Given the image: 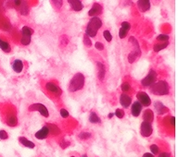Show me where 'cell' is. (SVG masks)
I'll return each mask as SVG.
<instances>
[{
	"label": "cell",
	"instance_id": "obj_7",
	"mask_svg": "<svg viewBox=\"0 0 178 157\" xmlns=\"http://www.w3.org/2000/svg\"><path fill=\"white\" fill-rule=\"evenodd\" d=\"M33 33V30L29 27V26H23L22 29L20 30V34H21V39H20V43L22 45H29L32 40V35Z\"/></svg>",
	"mask_w": 178,
	"mask_h": 157
},
{
	"label": "cell",
	"instance_id": "obj_22",
	"mask_svg": "<svg viewBox=\"0 0 178 157\" xmlns=\"http://www.w3.org/2000/svg\"><path fill=\"white\" fill-rule=\"evenodd\" d=\"M47 126H48L49 132H50L51 135H53V136H59V135L61 134L60 129H59L56 124H54V123H48Z\"/></svg>",
	"mask_w": 178,
	"mask_h": 157
},
{
	"label": "cell",
	"instance_id": "obj_29",
	"mask_svg": "<svg viewBox=\"0 0 178 157\" xmlns=\"http://www.w3.org/2000/svg\"><path fill=\"white\" fill-rule=\"evenodd\" d=\"M91 137H92V134H91V132H88V131H82V132H80L79 135H78V138H79L81 141H87V140H89Z\"/></svg>",
	"mask_w": 178,
	"mask_h": 157
},
{
	"label": "cell",
	"instance_id": "obj_9",
	"mask_svg": "<svg viewBox=\"0 0 178 157\" xmlns=\"http://www.w3.org/2000/svg\"><path fill=\"white\" fill-rule=\"evenodd\" d=\"M152 132H153V128L151 123L143 121L140 125V134L145 138H149L151 136Z\"/></svg>",
	"mask_w": 178,
	"mask_h": 157
},
{
	"label": "cell",
	"instance_id": "obj_45",
	"mask_svg": "<svg viewBox=\"0 0 178 157\" xmlns=\"http://www.w3.org/2000/svg\"><path fill=\"white\" fill-rule=\"evenodd\" d=\"M81 157H88V156H87V155H85H85H81Z\"/></svg>",
	"mask_w": 178,
	"mask_h": 157
},
{
	"label": "cell",
	"instance_id": "obj_6",
	"mask_svg": "<svg viewBox=\"0 0 178 157\" xmlns=\"http://www.w3.org/2000/svg\"><path fill=\"white\" fill-rule=\"evenodd\" d=\"M158 79V74L154 69H150L149 73L142 79L141 81V85L143 88H150L151 87Z\"/></svg>",
	"mask_w": 178,
	"mask_h": 157
},
{
	"label": "cell",
	"instance_id": "obj_37",
	"mask_svg": "<svg viewBox=\"0 0 178 157\" xmlns=\"http://www.w3.org/2000/svg\"><path fill=\"white\" fill-rule=\"evenodd\" d=\"M84 43H85V44L86 45V46H91L92 45V42H91V40H90V38H89V36H87L86 34H85L84 35Z\"/></svg>",
	"mask_w": 178,
	"mask_h": 157
},
{
	"label": "cell",
	"instance_id": "obj_14",
	"mask_svg": "<svg viewBox=\"0 0 178 157\" xmlns=\"http://www.w3.org/2000/svg\"><path fill=\"white\" fill-rule=\"evenodd\" d=\"M120 104L124 108H129L132 104V97L128 93H122L120 95Z\"/></svg>",
	"mask_w": 178,
	"mask_h": 157
},
{
	"label": "cell",
	"instance_id": "obj_15",
	"mask_svg": "<svg viewBox=\"0 0 178 157\" xmlns=\"http://www.w3.org/2000/svg\"><path fill=\"white\" fill-rule=\"evenodd\" d=\"M130 29H131V24L128 21H123L122 24H121L120 31H119V37L121 39L125 38L127 33H128V31H130Z\"/></svg>",
	"mask_w": 178,
	"mask_h": 157
},
{
	"label": "cell",
	"instance_id": "obj_24",
	"mask_svg": "<svg viewBox=\"0 0 178 157\" xmlns=\"http://www.w3.org/2000/svg\"><path fill=\"white\" fill-rule=\"evenodd\" d=\"M140 55H141V51H138V50L134 49V50L128 55V62H129L130 64L134 63Z\"/></svg>",
	"mask_w": 178,
	"mask_h": 157
},
{
	"label": "cell",
	"instance_id": "obj_34",
	"mask_svg": "<svg viewBox=\"0 0 178 157\" xmlns=\"http://www.w3.org/2000/svg\"><path fill=\"white\" fill-rule=\"evenodd\" d=\"M59 114H60L61 118H68L70 117V113H69V112L67 111V109H65V108H60Z\"/></svg>",
	"mask_w": 178,
	"mask_h": 157
},
{
	"label": "cell",
	"instance_id": "obj_20",
	"mask_svg": "<svg viewBox=\"0 0 178 157\" xmlns=\"http://www.w3.org/2000/svg\"><path fill=\"white\" fill-rule=\"evenodd\" d=\"M71 7L74 10V11H81L84 8V5L80 0H68Z\"/></svg>",
	"mask_w": 178,
	"mask_h": 157
},
{
	"label": "cell",
	"instance_id": "obj_39",
	"mask_svg": "<svg viewBox=\"0 0 178 157\" xmlns=\"http://www.w3.org/2000/svg\"><path fill=\"white\" fill-rule=\"evenodd\" d=\"M8 138V134L6 130H0V140L4 141V140H7Z\"/></svg>",
	"mask_w": 178,
	"mask_h": 157
},
{
	"label": "cell",
	"instance_id": "obj_43",
	"mask_svg": "<svg viewBox=\"0 0 178 157\" xmlns=\"http://www.w3.org/2000/svg\"><path fill=\"white\" fill-rule=\"evenodd\" d=\"M143 157H155V156H154V155H152L151 153H145V154L143 155Z\"/></svg>",
	"mask_w": 178,
	"mask_h": 157
},
{
	"label": "cell",
	"instance_id": "obj_19",
	"mask_svg": "<svg viewBox=\"0 0 178 157\" xmlns=\"http://www.w3.org/2000/svg\"><path fill=\"white\" fill-rule=\"evenodd\" d=\"M137 7L141 12H147L150 9V0H138Z\"/></svg>",
	"mask_w": 178,
	"mask_h": 157
},
{
	"label": "cell",
	"instance_id": "obj_23",
	"mask_svg": "<svg viewBox=\"0 0 178 157\" xmlns=\"http://www.w3.org/2000/svg\"><path fill=\"white\" fill-rule=\"evenodd\" d=\"M19 142L24 147H27V148H30V149H33L35 147V144L33 142H31L28 139H26L25 137H19Z\"/></svg>",
	"mask_w": 178,
	"mask_h": 157
},
{
	"label": "cell",
	"instance_id": "obj_17",
	"mask_svg": "<svg viewBox=\"0 0 178 157\" xmlns=\"http://www.w3.org/2000/svg\"><path fill=\"white\" fill-rule=\"evenodd\" d=\"M142 109H143V106L138 101H136L133 104H131V114L133 117L137 118L140 115Z\"/></svg>",
	"mask_w": 178,
	"mask_h": 157
},
{
	"label": "cell",
	"instance_id": "obj_36",
	"mask_svg": "<svg viewBox=\"0 0 178 157\" xmlns=\"http://www.w3.org/2000/svg\"><path fill=\"white\" fill-rule=\"evenodd\" d=\"M52 4L55 6V7L57 8H61L62 5H63V0H51Z\"/></svg>",
	"mask_w": 178,
	"mask_h": 157
},
{
	"label": "cell",
	"instance_id": "obj_25",
	"mask_svg": "<svg viewBox=\"0 0 178 157\" xmlns=\"http://www.w3.org/2000/svg\"><path fill=\"white\" fill-rule=\"evenodd\" d=\"M89 122L92 123V124H99L101 123V119L99 118V116L96 113V112H91L89 114Z\"/></svg>",
	"mask_w": 178,
	"mask_h": 157
},
{
	"label": "cell",
	"instance_id": "obj_26",
	"mask_svg": "<svg viewBox=\"0 0 178 157\" xmlns=\"http://www.w3.org/2000/svg\"><path fill=\"white\" fill-rule=\"evenodd\" d=\"M0 49L5 53H9L11 51V46L7 41L0 38Z\"/></svg>",
	"mask_w": 178,
	"mask_h": 157
},
{
	"label": "cell",
	"instance_id": "obj_33",
	"mask_svg": "<svg viewBox=\"0 0 178 157\" xmlns=\"http://www.w3.org/2000/svg\"><path fill=\"white\" fill-rule=\"evenodd\" d=\"M103 36H104V38L106 39L107 42H111V40H112V35H111V33L110 31H108V30L104 31H103Z\"/></svg>",
	"mask_w": 178,
	"mask_h": 157
},
{
	"label": "cell",
	"instance_id": "obj_18",
	"mask_svg": "<svg viewBox=\"0 0 178 157\" xmlns=\"http://www.w3.org/2000/svg\"><path fill=\"white\" fill-rule=\"evenodd\" d=\"M11 67H12V69L14 72L16 73H20L23 71V68H24V63L22 60L20 59H15L13 60V62L11 63Z\"/></svg>",
	"mask_w": 178,
	"mask_h": 157
},
{
	"label": "cell",
	"instance_id": "obj_31",
	"mask_svg": "<svg viewBox=\"0 0 178 157\" xmlns=\"http://www.w3.org/2000/svg\"><path fill=\"white\" fill-rule=\"evenodd\" d=\"M150 152H151L152 155H158V154L160 153V147H159V145L156 144V143L151 144L150 147Z\"/></svg>",
	"mask_w": 178,
	"mask_h": 157
},
{
	"label": "cell",
	"instance_id": "obj_40",
	"mask_svg": "<svg viewBox=\"0 0 178 157\" xmlns=\"http://www.w3.org/2000/svg\"><path fill=\"white\" fill-rule=\"evenodd\" d=\"M95 47H96V49H98V50H99V51L104 50V44H103L102 43H100V42H96Z\"/></svg>",
	"mask_w": 178,
	"mask_h": 157
},
{
	"label": "cell",
	"instance_id": "obj_8",
	"mask_svg": "<svg viewBox=\"0 0 178 157\" xmlns=\"http://www.w3.org/2000/svg\"><path fill=\"white\" fill-rule=\"evenodd\" d=\"M29 111H38L42 117L47 118L49 117V112H48V109L47 107L43 105V104H40V103H35V104H33L29 106Z\"/></svg>",
	"mask_w": 178,
	"mask_h": 157
},
{
	"label": "cell",
	"instance_id": "obj_21",
	"mask_svg": "<svg viewBox=\"0 0 178 157\" xmlns=\"http://www.w3.org/2000/svg\"><path fill=\"white\" fill-rule=\"evenodd\" d=\"M154 120V113L151 109H147L143 113V121L152 123Z\"/></svg>",
	"mask_w": 178,
	"mask_h": 157
},
{
	"label": "cell",
	"instance_id": "obj_38",
	"mask_svg": "<svg viewBox=\"0 0 178 157\" xmlns=\"http://www.w3.org/2000/svg\"><path fill=\"white\" fill-rule=\"evenodd\" d=\"M70 144H71V143L70 142H68V141H66V140H62L60 143H59V145H60V147L62 148V149H65V148H67V147H69L70 146Z\"/></svg>",
	"mask_w": 178,
	"mask_h": 157
},
{
	"label": "cell",
	"instance_id": "obj_30",
	"mask_svg": "<svg viewBox=\"0 0 178 157\" xmlns=\"http://www.w3.org/2000/svg\"><path fill=\"white\" fill-rule=\"evenodd\" d=\"M129 42H130V43H132V45L134 46V49L138 50V51H141V49H140V45H139L137 40L134 36H131V37L129 38Z\"/></svg>",
	"mask_w": 178,
	"mask_h": 157
},
{
	"label": "cell",
	"instance_id": "obj_12",
	"mask_svg": "<svg viewBox=\"0 0 178 157\" xmlns=\"http://www.w3.org/2000/svg\"><path fill=\"white\" fill-rule=\"evenodd\" d=\"M50 132H49V129H48V126L47 125H45L44 127H42L35 134H34V137L37 139V140H45L46 139L48 136H49Z\"/></svg>",
	"mask_w": 178,
	"mask_h": 157
},
{
	"label": "cell",
	"instance_id": "obj_46",
	"mask_svg": "<svg viewBox=\"0 0 178 157\" xmlns=\"http://www.w3.org/2000/svg\"><path fill=\"white\" fill-rule=\"evenodd\" d=\"M155 1H159V0H155Z\"/></svg>",
	"mask_w": 178,
	"mask_h": 157
},
{
	"label": "cell",
	"instance_id": "obj_16",
	"mask_svg": "<svg viewBox=\"0 0 178 157\" xmlns=\"http://www.w3.org/2000/svg\"><path fill=\"white\" fill-rule=\"evenodd\" d=\"M102 11H103L102 6L98 3H95L91 7V9L88 11V15L90 17H98L102 13Z\"/></svg>",
	"mask_w": 178,
	"mask_h": 157
},
{
	"label": "cell",
	"instance_id": "obj_13",
	"mask_svg": "<svg viewBox=\"0 0 178 157\" xmlns=\"http://www.w3.org/2000/svg\"><path fill=\"white\" fill-rule=\"evenodd\" d=\"M154 107H155V111L158 116H163L164 114L169 112V108L160 101H156L154 103Z\"/></svg>",
	"mask_w": 178,
	"mask_h": 157
},
{
	"label": "cell",
	"instance_id": "obj_28",
	"mask_svg": "<svg viewBox=\"0 0 178 157\" xmlns=\"http://www.w3.org/2000/svg\"><path fill=\"white\" fill-rule=\"evenodd\" d=\"M121 89H122L123 93H130L131 90H132V85H131V83H130L129 81H124V82L122 83V85H121Z\"/></svg>",
	"mask_w": 178,
	"mask_h": 157
},
{
	"label": "cell",
	"instance_id": "obj_4",
	"mask_svg": "<svg viewBox=\"0 0 178 157\" xmlns=\"http://www.w3.org/2000/svg\"><path fill=\"white\" fill-rule=\"evenodd\" d=\"M101 27H102V21L99 19V17H92V19L89 20L86 26L85 34L89 37H96Z\"/></svg>",
	"mask_w": 178,
	"mask_h": 157
},
{
	"label": "cell",
	"instance_id": "obj_42",
	"mask_svg": "<svg viewBox=\"0 0 178 157\" xmlns=\"http://www.w3.org/2000/svg\"><path fill=\"white\" fill-rule=\"evenodd\" d=\"M24 0H13V4H14V6L16 7V8H18L19 9V7L20 6V5L22 4V2H23Z\"/></svg>",
	"mask_w": 178,
	"mask_h": 157
},
{
	"label": "cell",
	"instance_id": "obj_3",
	"mask_svg": "<svg viewBox=\"0 0 178 157\" xmlns=\"http://www.w3.org/2000/svg\"><path fill=\"white\" fill-rule=\"evenodd\" d=\"M150 93L157 96H164L170 93V86L166 81H158L151 87H150Z\"/></svg>",
	"mask_w": 178,
	"mask_h": 157
},
{
	"label": "cell",
	"instance_id": "obj_1",
	"mask_svg": "<svg viewBox=\"0 0 178 157\" xmlns=\"http://www.w3.org/2000/svg\"><path fill=\"white\" fill-rule=\"evenodd\" d=\"M85 85V77L82 72H77L71 79L69 83V92L77 93L84 89Z\"/></svg>",
	"mask_w": 178,
	"mask_h": 157
},
{
	"label": "cell",
	"instance_id": "obj_35",
	"mask_svg": "<svg viewBox=\"0 0 178 157\" xmlns=\"http://www.w3.org/2000/svg\"><path fill=\"white\" fill-rule=\"evenodd\" d=\"M114 116H116L118 118H123L124 117V110H122L120 108H117L115 113H114Z\"/></svg>",
	"mask_w": 178,
	"mask_h": 157
},
{
	"label": "cell",
	"instance_id": "obj_47",
	"mask_svg": "<svg viewBox=\"0 0 178 157\" xmlns=\"http://www.w3.org/2000/svg\"><path fill=\"white\" fill-rule=\"evenodd\" d=\"M71 157H75V156H71Z\"/></svg>",
	"mask_w": 178,
	"mask_h": 157
},
{
	"label": "cell",
	"instance_id": "obj_41",
	"mask_svg": "<svg viewBox=\"0 0 178 157\" xmlns=\"http://www.w3.org/2000/svg\"><path fill=\"white\" fill-rule=\"evenodd\" d=\"M157 155H158V157H171V154L169 152L163 151V152H160Z\"/></svg>",
	"mask_w": 178,
	"mask_h": 157
},
{
	"label": "cell",
	"instance_id": "obj_27",
	"mask_svg": "<svg viewBox=\"0 0 178 157\" xmlns=\"http://www.w3.org/2000/svg\"><path fill=\"white\" fill-rule=\"evenodd\" d=\"M168 45H169V42H160V43H157L156 44H154L153 50H154V52H160V51L165 49Z\"/></svg>",
	"mask_w": 178,
	"mask_h": 157
},
{
	"label": "cell",
	"instance_id": "obj_44",
	"mask_svg": "<svg viewBox=\"0 0 178 157\" xmlns=\"http://www.w3.org/2000/svg\"><path fill=\"white\" fill-rule=\"evenodd\" d=\"M113 117H114V113H110V114H109V116H108V118H112Z\"/></svg>",
	"mask_w": 178,
	"mask_h": 157
},
{
	"label": "cell",
	"instance_id": "obj_10",
	"mask_svg": "<svg viewBox=\"0 0 178 157\" xmlns=\"http://www.w3.org/2000/svg\"><path fill=\"white\" fill-rule=\"evenodd\" d=\"M137 101L142 105V106L148 107L151 105V99L146 92H143V91L138 92L137 93Z\"/></svg>",
	"mask_w": 178,
	"mask_h": 157
},
{
	"label": "cell",
	"instance_id": "obj_5",
	"mask_svg": "<svg viewBox=\"0 0 178 157\" xmlns=\"http://www.w3.org/2000/svg\"><path fill=\"white\" fill-rule=\"evenodd\" d=\"M46 91L54 98H59L62 95V90L55 81H46L44 85Z\"/></svg>",
	"mask_w": 178,
	"mask_h": 157
},
{
	"label": "cell",
	"instance_id": "obj_32",
	"mask_svg": "<svg viewBox=\"0 0 178 157\" xmlns=\"http://www.w3.org/2000/svg\"><path fill=\"white\" fill-rule=\"evenodd\" d=\"M169 39H170L169 35H167V34H163V33L160 34V35L157 37V41H159V42H168Z\"/></svg>",
	"mask_w": 178,
	"mask_h": 157
},
{
	"label": "cell",
	"instance_id": "obj_11",
	"mask_svg": "<svg viewBox=\"0 0 178 157\" xmlns=\"http://www.w3.org/2000/svg\"><path fill=\"white\" fill-rule=\"evenodd\" d=\"M96 65H97V68H98V78L100 81H104L105 77H106V67H105L104 63H102L100 61H97Z\"/></svg>",
	"mask_w": 178,
	"mask_h": 157
},
{
	"label": "cell",
	"instance_id": "obj_2",
	"mask_svg": "<svg viewBox=\"0 0 178 157\" xmlns=\"http://www.w3.org/2000/svg\"><path fill=\"white\" fill-rule=\"evenodd\" d=\"M3 118L5 120V123L8 127H11V128L16 127L18 125V123H19L16 109L13 106H11V105H7L4 108Z\"/></svg>",
	"mask_w": 178,
	"mask_h": 157
}]
</instances>
